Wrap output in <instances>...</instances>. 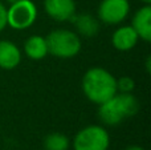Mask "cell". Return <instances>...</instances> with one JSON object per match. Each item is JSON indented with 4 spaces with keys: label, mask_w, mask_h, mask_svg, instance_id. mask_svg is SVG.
<instances>
[{
    "label": "cell",
    "mask_w": 151,
    "mask_h": 150,
    "mask_svg": "<svg viewBox=\"0 0 151 150\" xmlns=\"http://www.w3.org/2000/svg\"><path fill=\"white\" fill-rule=\"evenodd\" d=\"M81 87L85 97L96 105L106 102L115 93H118L117 79L107 69L101 66L88 69L82 77Z\"/></svg>",
    "instance_id": "obj_1"
},
{
    "label": "cell",
    "mask_w": 151,
    "mask_h": 150,
    "mask_svg": "<svg viewBox=\"0 0 151 150\" xmlns=\"http://www.w3.org/2000/svg\"><path fill=\"white\" fill-rule=\"evenodd\" d=\"M98 106V117L102 124L106 126H117L138 113L139 101L133 93L118 92Z\"/></svg>",
    "instance_id": "obj_2"
},
{
    "label": "cell",
    "mask_w": 151,
    "mask_h": 150,
    "mask_svg": "<svg viewBox=\"0 0 151 150\" xmlns=\"http://www.w3.org/2000/svg\"><path fill=\"white\" fill-rule=\"evenodd\" d=\"M48 53L57 58H73L81 50V37L74 31L57 28L50 31L45 37Z\"/></svg>",
    "instance_id": "obj_3"
},
{
    "label": "cell",
    "mask_w": 151,
    "mask_h": 150,
    "mask_svg": "<svg viewBox=\"0 0 151 150\" xmlns=\"http://www.w3.org/2000/svg\"><path fill=\"white\" fill-rule=\"evenodd\" d=\"M72 146L73 150H109V132L101 125H88L77 132Z\"/></svg>",
    "instance_id": "obj_4"
},
{
    "label": "cell",
    "mask_w": 151,
    "mask_h": 150,
    "mask_svg": "<svg viewBox=\"0 0 151 150\" xmlns=\"http://www.w3.org/2000/svg\"><path fill=\"white\" fill-rule=\"evenodd\" d=\"M37 7L32 0H19L7 8L8 27L16 31L28 29L37 20Z\"/></svg>",
    "instance_id": "obj_5"
},
{
    "label": "cell",
    "mask_w": 151,
    "mask_h": 150,
    "mask_svg": "<svg viewBox=\"0 0 151 150\" xmlns=\"http://www.w3.org/2000/svg\"><path fill=\"white\" fill-rule=\"evenodd\" d=\"M98 20L106 25H119L130 15L129 0H102L98 5Z\"/></svg>",
    "instance_id": "obj_6"
},
{
    "label": "cell",
    "mask_w": 151,
    "mask_h": 150,
    "mask_svg": "<svg viewBox=\"0 0 151 150\" xmlns=\"http://www.w3.org/2000/svg\"><path fill=\"white\" fill-rule=\"evenodd\" d=\"M44 9L50 19L58 23L70 21L77 13L74 0H44Z\"/></svg>",
    "instance_id": "obj_7"
},
{
    "label": "cell",
    "mask_w": 151,
    "mask_h": 150,
    "mask_svg": "<svg viewBox=\"0 0 151 150\" xmlns=\"http://www.w3.org/2000/svg\"><path fill=\"white\" fill-rule=\"evenodd\" d=\"M139 41L137 32L131 25H119L111 36V44L119 52L131 50Z\"/></svg>",
    "instance_id": "obj_8"
},
{
    "label": "cell",
    "mask_w": 151,
    "mask_h": 150,
    "mask_svg": "<svg viewBox=\"0 0 151 150\" xmlns=\"http://www.w3.org/2000/svg\"><path fill=\"white\" fill-rule=\"evenodd\" d=\"M72 23L74 25L76 33L83 37H94L98 35L101 28V21L98 17L90 13H76L72 17Z\"/></svg>",
    "instance_id": "obj_9"
},
{
    "label": "cell",
    "mask_w": 151,
    "mask_h": 150,
    "mask_svg": "<svg viewBox=\"0 0 151 150\" xmlns=\"http://www.w3.org/2000/svg\"><path fill=\"white\" fill-rule=\"evenodd\" d=\"M131 27L141 40L146 43L151 41V5L145 4L134 13Z\"/></svg>",
    "instance_id": "obj_10"
},
{
    "label": "cell",
    "mask_w": 151,
    "mask_h": 150,
    "mask_svg": "<svg viewBox=\"0 0 151 150\" xmlns=\"http://www.w3.org/2000/svg\"><path fill=\"white\" fill-rule=\"evenodd\" d=\"M21 63V50L11 40H0V68L11 71Z\"/></svg>",
    "instance_id": "obj_11"
},
{
    "label": "cell",
    "mask_w": 151,
    "mask_h": 150,
    "mask_svg": "<svg viewBox=\"0 0 151 150\" xmlns=\"http://www.w3.org/2000/svg\"><path fill=\"white\" fill-rule=\"evenodd\" d=\"M24 53L28 58L35 61H39L45 58L48 53L47 40L41 35H32L24 43Z\"/></svg>",
    "instance_id": "obj_12"
},
{
    "label": "cell",
    "mask_w": 151,
    "mask_h": 150,
    "mask_svg": "<svg viewBox=\"0 0 151 150\" xmlns=\"http://www.w3.org/2000/svg\"><path fill=\"white\" fill-rule=\"evenodd\" d=\"M42 146L45 150H68L70 148V140L64 133L53 132L45 136Z\"/></svg>",
    "instance_id": "obj_13"
},
{
    "label": "cell",
    "mask_w": 151,
    "mask_h": 150,
    "mask_svg": "<svg viewBox=\"0 0 151 150\" xmlns=\"http://www.w3.org/2000/svg\"><path fill=\"white\" fill-rule=\"evenodd\" d=\"M134 88H135V82L131 77L122 76L117 79V90L119 93H133Z\"/></svg>",
    "instance_id": "obj_14"
},
{
    "label": "cell",
    "mask_w": 151,
    "mask_h": 150,
    "mask_svg": "<svg viewBox=\"0 0 151 150\" xmlns=\"http://www.w3.org/2000/svg\"><path fill=\"white\" fill-rule=\"evenodd\" d=\"M8 27V21H7V7L5 4H3L0 1V32L4 31Z\"/></svg>",
    "instance_id": "obj_15"
},
{
    "label": "cell",
    "mask_w": 151,
    "mask_h": 150,
    "mask_svg": "<svg viewBox=\"0 0 151 150\" xmlns=\"http://www.w3.org/2000/svg\"><path fill=\"white\" fill-rule=\"evenodd\" d=\"M125 150H145L142 146H138V145H131V146H127Z\"/></svg>",
    "instance_id": "obj_16"
},
{
    "label": "cell",
    "mask_w": 151,
    "mask_h": 150,
    "mask_svg": "<svg viewBox=\"0 0 151 150\" xmlns=\"http://www.w3.org/2000/svg\"><path fill=\"white\" fill-rule=\"evenodd\" d=\"M150 64H151V58L150 57H147V60H146V68H147V73H150Z\"/></svg>",
    "instance_id": "obj_17"
},
{
    "label": "cell",
    "mask_w": 151,
    "mask_h": 150,
    "mask_svg": "<svg viewBox=\"0 0 151 150\" xmlns=\"http://www.w3.org/2000/svg\"><path fill=\"white\" fill-rule=\"evenodd\" d=\"M16 1H19V0H5V3H7V4H13V3H16Z\"/></svg>",
    "instance_id": "obj_18"
},
{
    "label": "cell",
    "mask_w": 151,
    "mask_h": 150,
    "mask_svg": "<svg viewBox=\"0 0 151 150\" xmlns=\"http://www.w3.org/2000/svg\"><path fill=\"white\" fill-rule=\"evenodd\" d=\"M139 1H142L143 4H147V5H150V4H151V0H139Z\"/></svg>",
    "instance_id": "obj_19"
}]
</instances>
